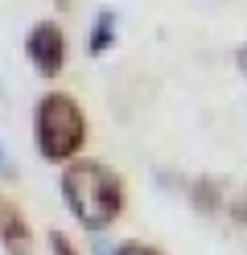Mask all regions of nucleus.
Here are the masks:
<instances>
[{"instance_id": "obj_8", "label": "nucleus", "mask_w": 247, "mask_h": 255, "mask_svg": "<svg viewBox=\"0 0 247 255\" xmlns=\"http://www.w3.org/2000/svg\"><path fill=\"white\" fill-rule=\"evenodd\" d=\"M235 66H239V74L247 78V45H239V50H235Z\"/></svg>"}, {"instance_id": "obj_3", "label": "nucleus", "mask_w": 247, "mask_h": 255, "mask_svg": "<svg viewBox=\"0 0 247 255\" xmlns=\"http://www.w3.org/2000/svg\"><path fill=\"white\" fill-rule=\"evenodd\" d=\"M25 54H29V62H33L37 74H45V78L62 74V66H66V37H62V29L54 21H37L29 29V37H25Z\"/></svg>"}, {"instance_id": "obj_1", "label": "nucleus", "mask_w": 247, "mask_h": 255, "mask_svg": "<svg viewBox=\"0 0 247 255\" xmlns=\"http://www.w3.org/2000/svg\"><path fill=\"white\" fill-rule=\"evenodd\" d=\"M62 198L87 231H103L111 227L124 210V189L99 161H78L62 173Z\"/></svg>"}, {"instance_id": "obj_9", "label": "nucleus", "mask_w": 247, "mask_h": 255, "mask_svg": "<svg viewBox=\"0 0 247 255\" xmlns=\"http://www.w3.org/2000/svg\"><path fill=\"white\" fill-rule=\"evenodd\" d=\"M0 177H12V165H8V152H4V144H0Z\"/></svg>"}, {"instance_id": "obj_4", "label": "nucleus", "mask_w": 247, "mask_h": 255, "mask_svg": "<svg viewBox=\"0 0 247 255\" xmlns=\"http://www.w3.org/2000/svg\"><path fill=\"white\" fill-rule=\"evenodd\" d=\"M0 243H4L8 255H33L29 222H25V214L16 210V206H8L4 198H0Z\"/></svg>"}, {"instance_id": "obj_2", "label": "nucleus", "mask_w": 247, "mask_h": 255, "mask_svg": "<svg viewBox=\"0 0 247 255\" xmlns=\"http://www.w3.org/2000/svg\"><path fill=\"white\" fill-rule=\"evenodd\" d=\"M33 136H37V152L45 161H70L87 140V116L70 95L49 91L33 111Z\"/></svg>"}, {"instance_id": "obj_7", "label": "nucleus", "mask_w": 247, "mask_h": 255, "mask_svg": "<svg viewBox=\"0 0 247 255\" xmlns=\"http://www.w3.org/2000/svg\"><path fill=\"white\" fill-rule=\"evenodd\" d=\"M49 247H54V255H78V251L70 247V239H66V235H58V231L49 235Z\"/></svg>"}, {"instance_id": "obj_6", "label": "nucleus", "mask_w": 247, "mask_h": 255, "mask_svg": "<svg viewBox=\"0 0 247 255\" xmlns=\"http://www.w3.org/2000/svg\"><path fill=\"white\" fill-rule=\"evenodd\" d=\"M115 255H161L157 247H148V243H136V239H132V243H120L115 247Z\"/></svg>"}, {"instance_id": "obj_5", "label": "nucleus", "mask_w": 247, "mask_h": 255, "mask_svg": "<svg viewBox=\"0 0 247 255\" xmlns=\"http://www.w3.org/2000/svg\"><path fill=\"white\" fill-rule=\"evenodd\" d=\"M111 41H115V12L111 8H99V17L91 25V41H87V50L91 58H103L111 50Z\"/></svg>"}]
</instances>
